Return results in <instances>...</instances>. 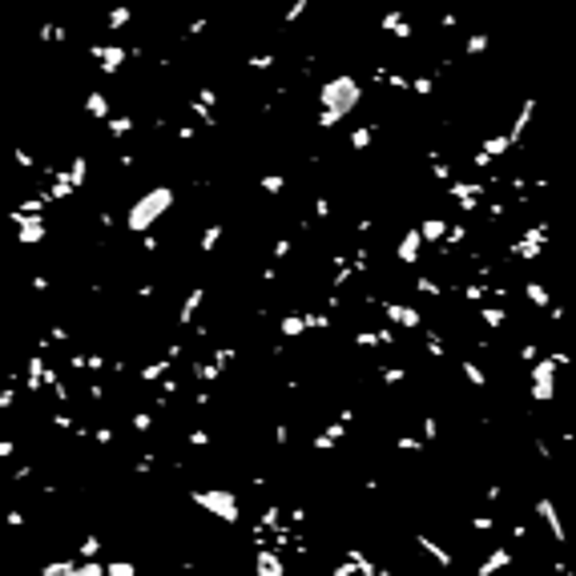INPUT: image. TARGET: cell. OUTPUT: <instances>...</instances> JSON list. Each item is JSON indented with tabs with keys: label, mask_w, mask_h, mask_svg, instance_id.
<instances>
[{
	"label": "cell",
	"mask_w": 576,
	"mask_h": 576,
	"mask_svg": "<svg viewBox=\"0 0 576 576\" xmlns=\"http://www.w3.org/2000/svg\"><path fill=\"white\" fill-rule=\"evenodd\" d=\"M359 97H363V89H359V81H355L351 73L331 77V81L319 89V129H334V125L359 105Z\"/></svg>",
	"instance_id": "6da1fadb"
},
{
	"label": "cell",
	"mask_w": 576,
	"mask_h": 576,
	"mask_svg": "<svg viewBox=\"0 0 576 576\" xmlns=\"http://www.w3.org/2000/svg\"><path fill=\"white\" fill-rule=\"evenodd\" d=\"M174 189L170 185H153V189H146L141 198H133V206H129V214H125V226L141 238V234H150L153 226H157V218H165L170 214V206H174Z\"/></svg>",
	"instance_id": "7a4b0ae2"
},
{
	"label": "cell",
	"mask_w": 576,
	"mask_h": 576,
	"mask_svg": "<svg viewBox=\"0 0 576 576\" xmlns=\"http://www.w3.org/2000/svg\"><path fill=\"white\" fill-rule=\"evenodd\" d=\"M189 504H198L202 512H210L222 524H238L242 520V500L230 487H194L189 492Z\"/></svg>",
	"instance_id": "3957f363"
},
{
	"label": "cell",
	"mask_w": 576,
	"mask_h": 576,
	"mask_svg": "<svg viewBox=\"0 0 576 576\" xmlns=\"http://www.w3.org/2000/svg\"><path fill=\"white\" fill-rule=\"evenodd\" d=\"M548 238H552V226L548 222H536V226H524L520 230V238L508 246V254H512L516 262H536L540 254H544Z\"/></svg>",
	"instance_id": "277c9868"
},
{
	"label": "cell",
	"mask_w": 576,
	"mask_h": 576,
	"mask_svg": "<svg viewBox=\"0 0 576 576\" xmlns=\"http://www.w3.org/2000/svg\"><path fill=\"white\" fill-rule=\"evenodd\" d=\"M556 371H560V355H540L532 363V403H552L556 399Z\"/></svg>",
	"instance_id": "5b68a950"
},
{
	"label": "cell",
	"mask_w": 576,
	"mask_h": 576,
	"mask_svg": "<svg viewBox=\"0 0 576 576\" xmlns=\"http://www.w3.org/2000/svg\"><path fill=\"white\" fill-rule=\"evenodd\" d=\"M367 303L379 306V310L387 314V323H391V327H403V331H424V314H419L415 306L395 303V299H371V295H367Z\"/></svg>",
	"instance_id": "8992f818"
},
{
	"label": "cell",
	"mask_w": 576,
	"mask_h": 576,
	"mask_svg": "<svg viewBox=\"0 0 576 576\" xmlns=\"http://www.w3.org/2000/svg\"><path fill=\"white\" fill-rule=\"evenodd\" d=\"M12 226H16V242H25V246H36L49 238V218H41V214L12 210Z\"/></svg>",
	"instance_id": "52a82bcc"
},
{
	"label": "cell",
	"mask_w": 576,
	"mask_h": 576,
	"mask_svg": "<svg viewBox=\"0 0 576 576\" xmlns=\"http://www.w3.org/2000/svg\"><path fill=\"white\" fill-rule=\"evenodd\" d=\"M536 520L548 528V536H552V544H568V528H564V520H560V508H556V500L552 496H540L536 500Z\"/></svg>",
	"instance_id": "ba28073f"
},
{
	"label": "cell",
	"mask_w": 576,
	"mask_h": 576,
	"mask_svg": "<svg viewBox=\"0 0 576 576\" xmlns=\"http://www.w3.org/2000/svg\"><path fill=\"white\" fill-rule=\"evenodd\" d=\"M484 194H487L484 182H448V198H452L463 214L480 210V198H484Z\"/></svg>",
	"instance_id": "9c48e42d"
},
{
	"label": "cell",
	"mask_w": 576,
	"mask_h": 576,
	"mask_svg": "<svg viewBox=\"0 0 576 576\" xmlns=\"http://www.w3.org/2000/svg\"><path fill=\"white\" fill-rule=\"evenodd\" d=\"M89 57L97 65H101V73H122V65L129 61V49H122V45H89Z\"/></svg>",
	"instance_id": "30bf717a"
},
{
	"label": "cell",
	"mask_w": 576,
	"mask_h": 576,
	"mask_svg": "<svg viewBox=\"0 0 576 576\" xmlns=\"http://www.w3.org/2000/svg\"><path fill=\"white\" fill-rule=\"evenodd\" d=\"M424 230L419 226H411V230H403V238L395 242V258L403 262V266H415L419 262V254H424Z\"/></svg>",
	"instance_id": "8fae6325"
},
{
	"label": "cell",
	"mask_w": 576,
	"mask_h": 576,
	"mask_svg": "<svg viewBox=\"0 0 576 576\" xmlns=\"http://www.w3.org/2000/svg\"><path fill=\"white\" fill-rule=\"evenodd\" d=\"M25 391H49V359H45V351H36V355H29L25 359Z\"/></svg>",
	"instance_id": "7c38bea8"
},
{
	"label": "cell",
	"mask_w": 576,
	"mask_h": 576,
	"mask_svg": "<svg viewBox=\"0 0 576 576\" xmlns=\"http://www.w3.org/2000/svg\"><path fill=\"white\" fill-rule=\"evenodd\" d=\"M254 573L258 576H286V564H282L278 544H262L254 552Z\"/></svg>",
	"instance_id": "4fadbf2b"
},
{
	"label": "cell",
	"mask_w": 576,
	"mask_h": 576,
	"mask_svg": "<svg viewBox=\"0 0 576 576\" xmlns=\"http://www.w3.org/2000/svg\"><path fill=\"white\" fill-rule=\"evenodd\" d=\"M202 303H206V286H189L185 299H182V306H178V327H194V319H198Z\"/></svg>",
	"instance_id": "5bb4252c"
},
{
	"label": "cell",
	"mask_w": 576,
	"mask_h": 576,
	"mask_svg": "<svg viewBox=\"0 0 576 576\" xmlns=\"http://www.w3.org/2000/svg\"><path fill=\"white\" fill-rule=\"evenodd\" d=\"M343 439H347V424H343V419H334V424H327L319 435H314V439H310V448H314V452H334Z\"/></svg>",
	"instance_id": "9a60e30c"
},
{
	"label": "cell",
	"mask_w": 576,
	"mask_h": 576,
	"mask_svg": "<svg viewBox=\"0 0 576 576\" xmlns=\"http://www.w3.org/2000/svg\"><path fill=\"white\" fill-rule=\"evenodd\" d=\"M516 560V552L512 548H492V552H487L484 560H480V568H476V576H496V573H504V568H508V564H512Z\"/></svg>",
	"instance_id": "2e32d148"
},
{
	"label": "cell",
	"mask_w": 576,
	"mask_h": 576,
	"mask_svg": "<svg viewBox=\"0 0 576 576\" xmlns=\"http://www.w3.org/2000/svg\"><path fill=\"white\" fill-rule=\"evenodd\" d=\"M415 544L424 548V552L435 560V564H439V568H443V573H452V568H455V556H452L443 544H439V540H431L427 532H415Z\"/></svg>",
	"instance_id": "e0dca14e"
},
{
	"label": "cell",
	"mask_w": 576,
	"mask_h": 576,
	"mask_svg": "<svg viewBox=\"0 0 576 576\" xmlns=\"http://www.w3.org/2000/svg\"><path fill=\"white\" fill-rule=\"evenodd\" d=\"M306 331H314V327H310V314L290 310V314L278 319V334H282V338H299V334H306Z\"/></svg>",
	"instance_id": "ac0fdd59"
},
{
	"label": "cell",
	"mask_w": 576,
	"mask_h": 576,
	"mask_svg": "<svg viewBox=\"0 0 576 576\" xmlns=\"http://www.w3.org/2000/svg\"><path fill=\"white\" fill-rule=\"evenodd\" d=\"M524 299L536 306V310H552V290H548L544 282H536V278L524 282Z\"/></svg>",
	"instance_id": "d6986e66"
},
{
	"label": "cell",
	"mask_w": 576,
	"mask_h": 576,
	"mask_svg": "<svg viewBox=\"0 0 576 576\" xmlns=\"http://www.w3.org/2000/svg\"><path fill=\"white\" fill-rule=\"evenodd\" d=\"M480 323H484L487 331H504V327H508V310H504V303L480 306Z\"/></svg>",
	"instance_id": "ffe728a7"
},
{
	"label": "cell",
	"mask_w": 576,
	"mask_h": 576,
	"mask_svg": "<svg viewBox=\"0 0 576 576\" xmlns=\"http://www.w3.org/2000/svg\"><path fill=\"white\" fill-rule=\"evenodd\" d=\"M85 113L97 117V122H109V117H113V105H109L105 93H89V97H85Z\"/></svg>",
	"instance_id": "44dd1931"
},
{
	"label": "cell",
	"mask_w": 576,
	"mask_h": 576,
	"mask_svg": "<svg viewBox=\"0 0 576 576\" xmlns=\"http://www.w3.org/2000/svg\"><path fill=\"white\" fill-rule=\"evenodd\" d=\"M459 371H463V379H468L472 387H480V391L487 387V371H484L480 363H476L472 355H463V359H459Z\"/></svg>",
	"instance_id": "7402d4cb"
},
{
	"label": "cell",
	"mask_w": 576,
	"mask_h": 576,
	"mask_svg": "<svg viewBox=\"0 0 576 576\" xmlns=\"http://www.w3.org/2000/svg\"><path fill=\"white\" fill-rule=\"evenodd\" d=\"M170 367H174V359H153V363H146L137 371V379H141V383H161V379L170 375Z\"/></svg>",
	"instance_id": "603a6c76"
},
{
	"label": "cell",
	"mask_w": 576,
	"mask_h": 576,
	"mask_svg": "<svg viewBox=\"0 0 576 576\" xmlns=\"http://www.w3.org/2000/svg\"><path fill=\"white\" fill-rule=\"evenodd\" d=\"M419 230H424V238L427 242H443V238H448V230H452V226H448V222H443V218H424V222H419Z\"/></svg>",
	"instance_id": "cb8c5ba5"
},
{
	"label": "cell",
	"mask_w": 576,
	"mask_h": 576,
	"mask_svg": "<svg viewBox=\"0 0 576 576\" xmlns=\"http://www.w3.org/2000/svg\"><path fill=\"white\" fill-rule=\"evenodd\" d=\"M379 383H383V387H399V383H407V367L383 363V367H379Z\"/></svg>",
	"instance_id": "d4e9b609"
},
{
	"label": "cell",
	"mask_w": 576,
	"mask_h": 576,
	"mask_svg": "<svg viewBox=\"0 0 576 576\" xmlns=\"http://www.w3.org/2000/svg\"><path fill=\"white\" fill-rule=\"evenodd\" d=\"M101 552H105V544H101V536H97V532H89V536L81 540V548H77V560H97Z\"/></svg>",
	"instance_id": "484cf974"
},
{
	"label": "cell",
	"mask_w": 576,
	"mask_h": 576,
	"mask_svg": "<svg viewBox=\"0 0 576 576\" xmlns=\"http://www.w3.org/2000/svg\"><path fill=\"white\" fill-rule=\"evenodd\" d=\"M395 448L407 455H424L427 452V439L424 435H395Z\"/></svg>",
	"instance_id": "4316f807"
},
{
	"label": "cell",
	"mask_w": 576,
	"mask_h": 576,
	"mask_svg": "<svg viewBox=\"0 0 576 576\" xmlns=\"http://www.w3.org/2000/svg\"><path fill=\"white\" fill-rule=\"evenodd\" d=\"M424 347L431 359H448V343H443V334L439 331H424Z\"/></svg>",
	"instance_id": "83f0119b"
},
{
	"label": "cell",
	"mask_w": 576,
	"mask_h": 576,
	"mask_svg": "<svg viewBox=\"0 0 576 576\" xmlns=\"http://www.w3.org/2000/svg\"><path fill=\"white\" fill-rule=\"evenodd\" d=\"M222 230H226L222 222H214V226H206V230H202V238H198V250H202V254H210L214 246L222 242Z\"/></svg>",
	"instance_id": "f1b7e54d"
},
{
	"label": "cell",
	"mask_w": 576,
	"mask_h": 576,
	"mask_svg": "<svg viewBox=\"0 0 576 576\" xmlns=\"http://www.w3.org/2000/svg\"><path fill=\"white\" fill-rule=\"evenodd\" d=\"M105 125H109V133H113V137H129V133L137 129V122H133L129 113H117V117H109Z\"/></svg>",
	"instance_id": "f546056e"
},
{
	"label": "cell",
	"mask_w": 576,
	"mask_h": 576,
	"mask_svg": "<svg viewBox=\"0 0 576 576\" xmlns=\"http://www.w3.org/2000/svg\"><path fill=\"white\" fill-rule=\"evenodd\" d=\"M105 568H109V564H101V560H77L65 576H105Z\"/></svg>",
	"instance_id": "4dcf8cb0"
},
{
	"label": "cell",
	"mask_w": 576,
	"mask_h": 576,
	"mask_svg": "<svg viewBox=\"0 0 576 576\" xmlns=\"http://www.w3.org/2000/svg\"><path fill=\"white\" fill-rule=\"evenodd\" d=\"M347 556L359 564V576H379V564H375V560H367L363 548H347Z\"/></svg>",
	"instance_id": "1f68e13d"
},
{
	"label": "cell",
	"mask_w": 576,
	"mask_h": 576,
	"mask_svg": "<svg viewBox=\"0 0 576 576\" xmlns=\"http://www.w3.org/2000/svg\"><path fill=\"white\" fill-rule=\"evenodd\" d=\"M415 290L427 295V299H439V295H443V282H439V278H431V274H419V278H415Z\"/></svg>",
	"instance_id": "d6a6232c"
},
{
	"label": "cell",
	"mask_w": 576,
	"mask_h": 576,
	"mask_svg": "<svg viewBox=\"0 0 576 576\" xmlns=\"http://www.w3.org/2000/svg\"><path fill=\"white\" fill-rule=\"evenodd\" d=\"M69 178H73V185L81 189V185L89 182V161H85V157H73V161H69Z\"/></svg>",
	"instance_id": "836d02e7"
},
{
	"label": "cell",
	"mask_w": 576,
	"mask_h": 576,
	"mask_svg": "<svg viewBox=\"0 0 576 576\" xmlns=\"http://www.w3.org/2000/svg\"><path fill=\"white\" fill-rule=\"evenodd\" d=\"M93 443H97V448H113V443H117L113 424H97V427H93Z\"/></svg>",
	"instance_id": "e575fe53"
},
{
	"label": "cell",
	"mask_w": 576,
	"mask_h": 576,
	"mask_svg": "<svg viewBox=\"0 0 576 576\" xmlns=\"http://www.w3.org/2000/svg\"><path fill=\"white\" fill-rule=\"evenodd\" d=\"M49 424L57 427V431H73V435H77V431L85 427V424H77V419H73L69 411H53V415H49Z\"/></svg>",
	"instance_id": "d590c367"
},
{
	"label": "cell",
	"mask_w": 576,
	"mask_h": 576,
	"mask_svg": "<svg viewBox=\"0 0 576 576\" xmlns=\"http://www.w3.org/2000/svg\"><path fill=\"white\" fill-rule=\"evenodd\" d=\"M371 137H375V125H359V129L351 133V150H355V153H363L367 146H371Z\"/></svg>",
	"instance_id": "8d00e7d4"
},
{
	"label": "cell",
	"mask_w": 576,
	"mask_h": 576,
	"mask_svg": "<svg viewBox=\"0 0 576 576\" xmlns=\"http://www.w3.org/2000/svg\"><path fill=\"white\" fill-rule=\"evenodd\" d=\"M262 194H270V198H278V194H282V189H286V178H282V174H262Z\"/></svg>",
	"instance_id": "74e56055"
},
{
	"label": "cell",
	"mask_w": 576,
	"mask_h": 576,
	"mask_svg": "<svg viewBox=\"0 0 576 576\" xmlns=\"http://www.w3.org/2000/svg\"><path fill=\"white\" fill-rule=\"evenodd\" d=\"M355 347H383V334H379V327H371V331H355Z\"/></svg>",
	"instance_id": "f35d334b"
},
{
	"label": "cell",
	"mask_w": 576,
	"mask_h": 576,
	"mask_svg": "<svg viewBox=\"0 0 576 576\" xmlns=\"http://www.w3.org/2000/svg\"><path fill=\"white\" fill-rule=\"evenodd\" d=\"M290 250H295V238H290V234H278V238H274V262H286Z\"/></svg>",
	"instance_id": "ab89813d"
},
{
	"label": "cell",
	"mask_w": 576,
	"mask_h": 576,
	"mask_svg": "<svg viewBox=\"0 0 576 576\" xmlns=\"http://www.w3.org/2000/svg\"><path fill=\"white\" fill-rule=\"evenodd\" d=\"M185 443H189L194 452H202V448H210V431H206V427H189V435H185Z\"/></svg>",
	"instance_id": "60d3db41"
},
{
	"label": "cell",
	"mask_w": 576,
	"mask_h": 576,
	"mask_svg": "<svg viewBox=\"0 0 576 576\" xmlns=\"http://www.w3.org/2000/svg\"><path fill=\"white\" fill-rule=\"evenodd\" d=\"M496 524H500V520H496L492 512H480V516H472V520H468V528H472V532H492Z\"/></svg>",
	"instance_id": "b9f144b4"
},
{
	"label": "cell",
	"mask_w": 576,
	"mask_h": 576,
	"mask_svg": "<svg viewBox=\"0 0 576 576\" xmlns=\"http://www.w3.org/2000/svg\"><path fill=\"white\" fill-rule=\"evenodd\" d=\"M129 427H133L137 435H146V431H153V415L150 411H133V415H129Z\"/></svg>",
	"instance_id": "7bdbcfd3"
},
{
	"label": "cell",
	"mask_w": 576,
	"mask_h": 576,
	"mask_svg": "<svg viewBox=\"0 0 576 576\" xmlns=\"http://www.w3.org/2000/svg\"><path fill=\"white\" fill-rule=\"evenodd\" d=\"M105 576H137V564L133 560H109Z\"/></svg>",
	"instance_id": "ee69618b"
},
{
	"label": "cell",
	"mask_w": 576,
	"mask_h": 576,
	"mask_svg": "<svg viewBox=\"0 0 576 576\" xmlns=\"http://www.w3.org/2000/svg\"><path fill=\"white\" fill-rule=\"evenodd\" d=\"M310 210H314V218L327 226V222H331V214H334V206H331V198H314V202H310Z\"/></svg>",
	"instance_id": "f6af8a7d"
},
{
	"label": "cell",
	"mask_w": 576,
	"mask_h": 576,
	"mask_svg": "<svg viewBox=\"0 0 576 576\" xmlns=\"http://www.w3.org/2000/svg\"><path fill=\"white\" fill-rule=\"evenodd\" d=\"M49 395H53V399H57V403H73V387H69V383H65V379H57V383H53V387H49Z\"/></svg>",
	"instance_id": "bcb514c9"
},
{
	"label": "cell",
	"mask_w": 576,
	"mask_h": 576,
	"mask_svg": "<svg viewBox=\"0 0 576 576\" xmlns=\"http://www.w3.org/2000/svg\"><path fill=\"white\" fill-rule=\"evenodd\" d=\"M331 576H359V564H355L351 556H347L343 564H334V568H331Z\"/></svg>",
	"instance_id": "7dc6e473"
},
{
	"label": "cell",
	"mask_w": 576,
	"mask_h": 576,
	"mask_svg": "<svg viewBox=\"0 0 576 576\" xmlns=\"http://www.w3.org/2000/svg\"><path fill=\"white\" fill-rule=\"evenodd\" d=\"M520 359H524V363L532 367L536 359H540V347H536V343H524V347H520Z\"/></svg>",
	"instance_id": "c3c4849f"
},
{
	"label": "cell",
	"mask_w": 576,
	"mask_h": 576,
	"mask_svg": "<svg viewBox=\"0 0 576 576\" xmlns=\"http://www.w3.org/2000/svg\"><path fill=\"white\" fill-rule=\"evenodd\" d=\"M532 448H536V455H540V459H556V455H552V443H548V439H540V435H536V439H532Z\"/></svg>",
	"instance_id": "681fc988"
},
{
	"label": "cell",
	"mask_w": 576,
	"mask_h": 576,
	"mask_svg": "<svg viewBox=\"0 0 576 576\" xmlns=\"http://www.w3.org/2000/svg\"><path fill=\"white\" fill-rule=\"evenodd\" d=\"M274 443H278V448H286V443H290V427H286V424H274Z\"/></svg>",
	"instance_id": "f907efd6"
},
{
	"label": "cell",
	"mask_w": 576,
	"mask_h": 576,
	"mask_svg": "<svg viewBox=\"0 0 576 576\" xmlns=\"http://www.w3.org/2000/svg\"><path fill=\"white\" fill-rule=\"evenodd\" d=\"M12 403H16V387H4L0 391V411H12Z\"/></svg>",
	"instance_id": "816d5d0a"
},
{
	"label": "cell",
	"mask_w": 576,
	"mask_h": 576,
	"mask_svg": "<svg viewBox=\"0 0 576 576\" xmlns=\"http://www.w3.org/2000/svg\"><path fill=\"white\" fill-rule=\"evenodd\" d=\"M12 480H16V484H29V480H32V463H16Z\"/></svg>",
	"instance_id": "f5cc1de1"
},
{
	"label": "cell",
	"mask_w": 576,
	"mask_h": 576,
	"mask_svg": "<svg viewBox=\"0 0 576 576\" xmlns=\"http://www.w3.org/2000/svg\"><path fill=\"white\" fill-rule=\"evenodd\" d=\"M16 165H21V170H36V157H32L29 150H16Z\"/></svg>",
	"instance_id": "db71d44e"
},
{
	"label": "cell",
	"mask_w": 576,
	"mask_h": 576,
	"mask_svg": "<svg viewBox=\"0 0 576 576\" xmlns=\"http://www.w3.org/2000/svg\"><path fill=\"white\" fill-rule=\"evenodd\" d=\"M435 435H439V424H435V415H427V419H424V439L431 443Z\"/></svg>",
	"instance_id": "11a10c76"
},
{
	"label": "cell",
	"mask_w": 576,
	"mask_h": 576,
	"mask_svg": "<svg viewBox=\"0 0 576 576\" xmlns=\"http://www.w3.org/2000/svg\"><path fill=\"white\" fill-rule=\"evenodd\" d=\"M141 246H146V254H157V250H161V238H157V234H141Z\"/></svg>",
	"instance_id": "9f6ffc18"
},
{
	"label": "cell",
	"mask_w": 576,
	"mask_h": 576,
	"mask_svg": "<svg viewBox=\"0 0 576 576\" xmlns=\"http://www.w3.org/2000/svg\"><path fill=\"white\" fill-rule=\"evenodd\" d=\"M4 524H8V528H25V512H21V508H12V512L4 516Z\"/></svg>",
	"instance_id": "6f0895ef"
},
{
	"label": "cell",
	"mask_w": 576,
	"mask_h": 576,
	"mask_svg": "<svg viewBox=\"0 0 576 576\" xmlns=\"http://www.w3.org/2000/svg\"><path fill=\"white\" fill-rule=\"evenodd\" d=\"M182 355H185V347H182V343H170V347H165V359H174V363H178Z\"/></svg>",
	"instance_id": "680465c9"
},
{
	"label": "cell",
	"mask_w": 576,
	"mask_h": 576,
	"mask_svg": "<svg viewBox=\"0 0 576 576\" xmlns=\"http://www.w3.org/2000/svg\"><path fill=\"white\" fill-rule=\"evenodd\" d=\"M89 403H101V399H105V387H101V383H89Z\"/></svg>",
	"instance_id": "91938a15"
},
{
	"label": "cell",
	"mask_w": 576,
	"mask_h": 576,
	"mask_svg": "<svg viewBox=\"0 0 576 576\" xmlns=\"http://www.w3.org/2000/svg\"><path fill=\"white\" fill-rule=\"evenodd\" d=\"M133 472H141V476H146V472H153V455H141V459L133 463Z\"/></svg>",
	"instance_id": "94428289"
},
{
	"label": "cell",
	"mask_w": 576,
	"mask_h": 576,
	"mask_svg": "<svg viewBox=\"0 0 576 576\" xmlns=\"http://www.w3.org/2000/svg\"><path fill=\"white\" fill-rule=\"evenodd\" d=\"M484 500H487V504H500V484H487Z\"/></svg>",
	"instance_id": "6125c7cd"
},
{
	"label": "cell",
	"mask_w": 576,
	"mask_h": 576,
	"mask_svg": "<svg viewBox=\"0 0 576 576\" xmlns=\"http://www.w3.org/2000/svg\"><path fill=\"white\" fill-rule=\"evenodd\" d=\"M548 323H564V306L552 303V310H548Z\"/></svg>",
	"instance_id": "be15d7a7"
},
{
	"label": "cell",
	"mask_w": 576,
	"mask_h": 576,
	"mask_svg": "<svg viewBox=\"0 0 576 576\" xmlns=\"http://www.w3.org/2000/svg\"><path fill=\"white\" fill-rule=\"evenodd\" d=\"M137 295H141V299H153V295H157V286H153V282H141V286H137Z\"/></svg>",
	"instance_id": "e7e4bbea"
},
{
	"label": "cell",
	"mask_w": 576,
	"mask_h": 576,
	"mask_svg": "<svg viewBox=\"0 0 576 576\" xmlns=\"http://www.w3.org/2000/svg\"><path fill=\"white\" fill-rule=\"evenodd\" d=\"M379 576H395V573H391V568H379Z\"/></svg>",
	"instance_id": "03108f58"
}]
</instances>
